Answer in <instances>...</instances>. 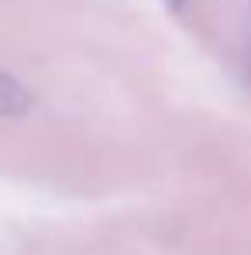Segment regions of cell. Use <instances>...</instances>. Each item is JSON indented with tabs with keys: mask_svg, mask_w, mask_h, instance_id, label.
I'll return each mask as SVG.
<instances>
[{
	"mask_svg": "<svg viewBox=\"0 0 251 255\" xmlns=\"http://www.w3.org/2000/svg\"><path fill=\"white\" fill-rule=\"evenodd\" d=\"M28 107H31V93L24 90V83L0 69V118H21Z\"/></svg>",
	"mask_w": 251,
	"mask_h": 255,
	"instance_id": "1",
	"label": "cell"
},
{
	"mask_svg": "<svg viewBox=\"0 0 251 255\" xmlns=\"http://www.w3.org/2000/svg\"><path fill=\"white\" fill-rule=\"evenodd\" d=\"M168 7H175V10H182V7H186V0H166Z\"/></svg>",
	"mask_w": 251,
	"mask_h": 255,
	"instance_id": "2",
	"label": "cell"
}]
</instances>
